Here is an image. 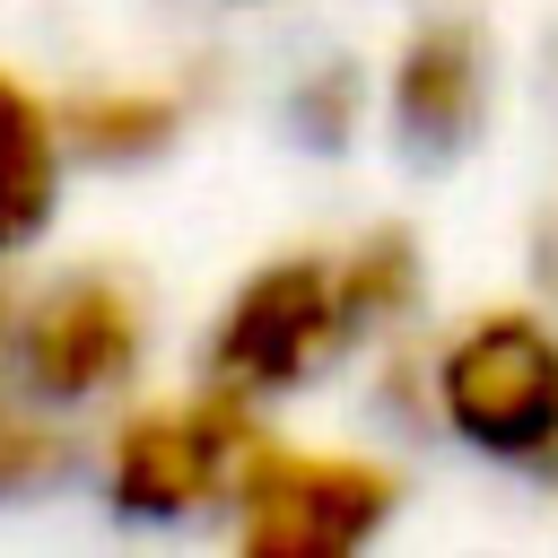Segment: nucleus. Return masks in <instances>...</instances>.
Masks as SVG:
<instances>
[{"label": "nucleus", "instance_id": "obj_1", "mask_svg": "<svg viewBox=\"0 0 558 558\" xmlns=\"http://www.w3.org/2000/svg\"><path fill=\"white\" fill-rule=\"evenodd\" d=\"M427 418L514 480H558V305L497 296L471 305L418 357Z\"/></svg>", "mask_w": 558, "mask_h": 558}, {"label": "nucleus", "instance_id": "obj_2", "mask_svg": "<svg viewBox=\"0 0 558 558\" xmlns=\"http://www.w3.org/2000/svg\"><path fill=\"white\" fill-rule=\"evenodd\" d=\"M262 436H270L262 401L201 375L192 392L113 410V427L96 445V488L131 523H201V514H227Z\"/></svg>", "mask_w": 558, "mask_h": 558}, {"label": "nucleus", "instance_id": "obj_3", "mask_svg": "<svg viewBox=\"0 0 558 558\" xmlns=\"http://www.w3.org/2000/svg\"><path fill=\"white\" fill-rule=\"evenodd\" d=\"M349 349H357V331L340 305L331 244H288L218 296V314L201 331V375L270 410V401L305 392L314 375H331Z\"/></svg>", "mask_w": 558, "mask_h": 558}, {"label": "nucleus", "instance_id": "obj_4", "mask_svg": "<svg viewBox=\"0 0 558 558\" xmlns=\"http://www.w3.org/2000/svg\"><path fill=\"white\" fill-rule=\"evenodd\" d=\"M148 366V305L122 270L78 262L44 288H17L9 305V384L44 410H96L122 401Z\"/></svg>", "mask_w": 558, "mask_h": 558}, {"label": "nucleus", "instance_id": "obj_5", "mask_svg": "<svg viewBox=\"0 0 558 558\" xmlns=\"http://www.w3.org/2000/svg\"><path fill=\"white\" fill-rule=\"evenodd\" d=\"M401 514V471L349 445H288L262 436L227 497V532L244 558H349Z\"/></svg>", "mask_w": 558, "mask_h": 558}, {"label": "nucleus", "instance_id": "obj_6", "mask_svg": "<svg viewBox=\"0 0 558 558\" xmlns=\"http://www.w3.org/2000/svg\"><path fill=\"white\" fill-rule=\"evenodd\" d=\"M488 105H497V52H488L480 17H462V9L418 17V26L401 35L392 70H384V113H392V131H401L418 157H462V148H480Z\"/></svg>", "mask_w": 558, "mask_h": 558}, {"label": "nucleus", "instance_id": "obj_7", "mask_svg": "<svg viewBox=\"0 0 558 558\" xmlns=\"http://www.w3.org/2000/svg\"><path fill=\"white\" fill-rule=\"evenodd\" d=\"M61 183H70L61 113H52V96H44L35 78H17V70L0 61V270L52 235Z\"/></svg>", "mask_w": 558, "mask_h": 558}, {"label": "nucleus", "instance_id": "obj_8", "mask_svg": "<svg viewBox=\"0 0 558 558\" xmlns=\"http://www.w3.org/2000/svg\"><path fill=\"white\" fill-rule=\"evenodd\" d=\"M52 113H61V148L78 166H148V157H166L183 140L192 96L157 87V78H105V87L52 96Z\"/></svg>", "mask_w": 558, "mask_h": 558}, {"label": "nucleus", "instance_id": "obj_9", "mask_svg": "<svg viewBox=\"0 0 558 558\" xmlns=\"http://www.w3.org/2000/svg\"><path fill=\"white\" fill-rule=\"evenodd\" d=\"M331 270H340V305H349V331L375 340V331H401L427 296V253L401 218H375L357 227L349 244H331Z\"/></svg>", "mask_w": 558, "mask_h": 558}, {"label": "nucleus", "instance_id": "obj_10", "mask_svg": "<svg viewBox=\"0 0 558 558\" xmlns=\"http://www.w3.org/2000/svg\"><path fill=\"white\" fill-rule=\"evenodd\" d=\"M78 471V427L70 410H44L26 392L0 401V497H44Z\"/></svg>", "mask_w": 558, "mask_h": 558}, {"label": "nucleus", "instance_id": "obj_11", "mask_svg": "<svg viewBox=\"0 0 558 558\" xmlns=\"http://www.w3.org/2000/svg\"><path fill=\"white\" fill-rule=\"evenodd\" d=\"M357 113H366V78H357L349 61L305 70L296 96H288V122H296L305 148H349V140H357Z\"/></svg>", "mask_w": 558, "mask_h": 558}, {"label": "nucleus", "instance_id": "obj_12", "mask_svg": "<svg viewBox=\"0 0 558 558\" xmlns=\"http://www.w3.org/2000/svg\"><path fill=\"white\" fill-rule=\"evenodd\" d=\"M532 270H541V296L558 305V209H549V218L532 227Z\"/></svg>", "mask_w": 558, "mask_h": 558}, {"label": "nucleus", "instance_id": "obj_13", "mask_svg": "<svg viewBox=\"0 0 558 558\" xmlns=\"http://www.w3.org/2000/svg\"><path fill=\"white\" fill-rule=\"evenodd\" d=\"M9 305H17V279H0V401L17 392V384H9Z\"/></svg>", "mask_w": 558, "mask_h": 558}]
</instances>
